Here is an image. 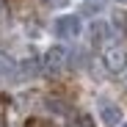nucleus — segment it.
Here are the masks:
<instances>
[{"mask_svg": "<svg viewBox=\"0 0 127 127\" xmlns=\"http://www.w3.org/2000/svg\"><path fill=\"white\" fill-rule=\"evenodd\" d=\"M119 127H127V124H119Z\"/></svg>", "mask_w": 127, "mask_h": 127, "instance_id": "10", "label": "nucleus"}, {"mask_svg": "<svg viewBox=\"0 0 127 127\" xmlns=\"http://www.w3.org/2000/svg\"><path fill=\"white\" fill-rule=\"evenodd\" d=\"M91 36H94V39H91L94 44H102V41L111 36V28L105 25V22H99V19H94V22H91Z\"/></svg>", "mask_w": 127, "mask_h": 127, "instance_id": "5", "label": "nucleus"}, {"mask_svg": "<svg viewBox=\"0 0 127 127\" xmlns=\"http://www.w3.org/2000/svg\"><path fill=\"white\" fill-rule=\"evenodd\" d=\"M44 3H47V6H53V8H64L69 0H44Z\"/></svg>", "mask_w": 127, "mask_h": 127, "instance_id": "8", "label": "nucleus"}, {"mask_svg": "<svg viewBox=\"0 0 127 127\" xmlns=\"http://www.w3.org/2000/svg\"><path fill=\"white\" fill-rule=\"evenodd\" d=\"M53 31H55L58 39H75V36L80 33V17H75V14H64V17H58L55 25H53Z\"/></svg>", "mask_w": 127, "mask_h": 127, "instance_id": "1", "label": "nucleus"}, {"mask_svg": "<svg viewBox=\"0 0 127 127\" xmlns=\"http://www.w3.org/2000/svg\"><path fill=\"white\" fill-rule=\"evenodd\" d=\"M22 69H25L28 75H36V72H39V64H36V61L31 58V61H25V64H22Z\"/></svg>", "mask_w": 127, "mask_h": 127, "instance_id": "7", "label": "nucleus"}, {"mask_svg": "<svg viewBox=\"0 0 127 127\" xmlns=\"http://www.w3.org/2000/svg\"><path fill=\"white\" fill-rule=\"evenodd\" d=\"M64 58H66V50H64V47H50L47 55H44V64H47V69L55 72V69H61Z\"/></svg>", "mask_w": 127, "mask_h": 127, "instance_id": "4", "label": "nucleus"}, {"mask_svg": "<svg viewBox=\"0 0 127 127\" xmlns=\"http://www.w3.org/2000/svg\"><path fill=\"white\" fill-rule=\"evenodd\" d=\"M102 61H105V69H108V72L119 75V72H124V66H127V53H124L122 47H111L108 53L102 55Z\"/></svg>", "mask_w": 127, "mask_h": 127, "instance_id": "2", "label": "nucleus"}, {"mask_svg": "<svg viewBox=\"0 0 127 127\" xmlns=\"http://www.w3.org/2000/svg\"><path fill=\"white\" fill-rule=\"evenodd\" d=\"M116 3H122V6H127V0H116Z\"/></svg>", "mask_w": 127, "mask_h": 127, "instance_id": "9", "label": "nucleus"}, {"mask_svg": "<svg viewBox=\"0 0 127 127\" xmlns=\"http://www.w3.org/2000/svg\"><path fill=\"white\" fill-rule=\"evenodd\" d=\"M122 119H124V113H122L119 105L105 102L102 108H99V122H102L105 127H119V124H122Z\"/></svg>", "mask_w": 127, "mask_h": 127, "instance_id": "3", "label": "nucleus"}, {"mask_svg": "<svg viewBox=\"0 0 127 127\" xmlns=\"http://www.w3.org/2000/svg\"><path fill=\"white\" fill-rule=\"evenodd\" d=\"M102 6H105L102 0H83L80 11H83V14H99V11H102Z\"/></svg>", "mask_w": 127, "mask_h": 127, "instance_id": "6", "label": "nucleus"}]
</instances>
